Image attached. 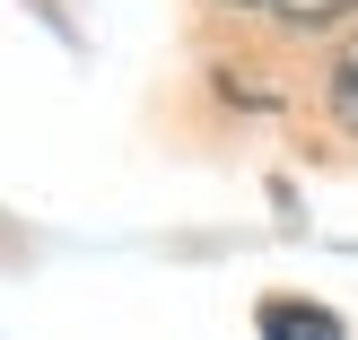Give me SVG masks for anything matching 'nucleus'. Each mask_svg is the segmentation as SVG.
<instances>
[{
  "label": "nucleus",
  "instance_id": "7ed1b4c3",
  "mask_svg": "<svg viewBox=\"0 0 358 340\" xmlns=\"http://www.w3.org/2000/svg\"><path fill=\"white\" fill-rule=\"evenodd\" d=\"M280 17H289V27H341V17L358 9V0H271Z\"/></svg>",
  "mask_w": 358,
  "mask_h": 340
},
{
  "label": "nucleus",
  "instance_id": "f03ea898",
  "mask_svg": "<svg viewBox=\"0 0 358 340\" xmlns=\"http://www.w3.org/2000/svg\"><path fill=\"white\" fill-rule=\"evenodd\" d=\"M324 105H332V122H341V131H358V35L332 52V70H324Z\"/></svg>",
  "mask_w": 358,
  "mask_h": 340
},
{
  "label": "nucleus",
  "instance_id": "20e7f679",
  "mask_svg": "<svg viewBox=\"0 0 358 340\" xmlns=\"http://www.w3.org/2000/svg\"><path fill=\"white\" fill-rule=\"evenodd\" d=\"M227 9H271V0H227Z\"/></svg>",
  "mask_w": 358,
  "mask_h": 340
},
{
  "label": "nucleus",
  "instance_id": "f257e3e1",
  "mask_svg": "<svg viewBox=\"0 0 358 340\" xmlns=\"http://www.w3.org/2000/svg\"><path fill=\"white\" fill-rule=\"evenodd\" d=\"M254 332H262V340H341V314L306 306V297H262Z\"/></svg>",
  "mask_w": 358,
  "mask_h": 340
}]
</instances>
